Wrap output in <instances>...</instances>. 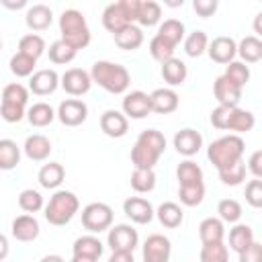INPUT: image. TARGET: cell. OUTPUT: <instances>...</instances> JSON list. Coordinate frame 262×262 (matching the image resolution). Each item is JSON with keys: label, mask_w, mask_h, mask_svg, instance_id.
Wrapping results in <instances>:
<instances>
[{"label": "cell", "mask_w": 262, "mask_h": 262, "mask_svg": "<svg viewBox=\"0 0 262 262\" xmlns=\"http://www.w3.org/2000/svg\"><path fill=\"white\" fill-rule=\"evenodd\" d=\"M20 162V147L12 139H0V170H12Z\"/></svg>", "instance_id": "34"}, {"label": "cell", "mask_w": 262, "mask_h": 262, "mask_svg": "<svg viewBox=\"0 0 262 262\" xmlns=\"http://www.w3.org/2000/svg\"><path fill=\"white\" fill-rule=\"evenodd\" d=\"M180 203L186 207H196L205 199V182H192V184H180L178 186Z\"/></svg>", "instance_id": "37"}, {"label": "cell", "mask_w": 262, "mask_h": 262, "mask_svg": "<svg viewBox=\"0 0 262 262\" xmlns=\"http://www.w3.org/2000/svg\"><path fill=\"white\" fill-rule=\"evenodd\" d=\"M217 213L223 223H237L242 217V205L235 199H221L217 205Z\"/></svg>", "instance_id": "47"}, {"label": "cell", "mask_w": 262, "mask_h": 262, "mask_svg": "<svg viewBox=\"0 0 262 262\" xmlns=\"http://www.w3.org/2000/svg\"><path fill=\"white\" fill-rule=\"evenodd\" d=\"M123 213L137 225H145L154 219L156 211L151 207V203L143 196H129L125 203H123Z\"/></svg>", "instance_id": "13"}, {"label": "cell", "mask_w": 262, "mask_h": 262, "mask_svg": "<svg viewBox=\"0 0 262 262\" xmlns=\"http://www.w3.org/2000/svg\"><path fill=\"white\" fill-rule=\"evenodd\" d=\"M10 233L18 242H33L39 237V221L35 219V215H29V213L18 215L12 219Z\"/></svg>", "instance_id": "18"}, {"label": "cell", "mask_w": 262, "mask_h": 262, "mask_svg": "<svg viewBox=\"0 0 262 262\" xmlns=\"http://www.w3.org/2000/svg\"><path fill=\"white\" fill-rule=\"evenodd\" d=\"M0 4L4 6V8H8V10H18V8H25L27 6V0H0Z\"/></svg>", "instance_id": "57"}, {"label": "cell", "mask_w": 262, "mask_h": 262, "mask_svg": "<svg viewBox=\"0 0 262 262\" xmlns=\"http://www.w3.org/2000/svg\"><path fill=\"white\" fill-rule=\"evenodd\" d=\"M25 23L31 31H45L53 23V12L47 4H33V6L27 8Z\"/></svg>", "instance_id": "21"}, {"label": "cell", "mask_w": 262, "mask_h": 262, "mask_svg": "<svg viewBox=\"0 0 262 262\" xmlns=\"http://www.w3.org/2000/svg\"><path fill=\"white\" fill-rule=\"evenodd\" d=\"M59 86V76L55 70H37L29 78V90L37 96H47L53 94Z\"/></svg>", "instance_id": "15"}, {"label": "cell", "mask_w": 262, "mask_h": 262, "mask_svg": "<svg viewBox=\"0 0 262 262\" xmlns=\"http://www.w3.org/2000/svg\"><path fill=\"white\" fill-rule=\"evenodd\" d=\"M39 262H66L59 254H47V256H43Z\"/></svg>", "instance_id": "59"}, {"label": "cell", "mask_w": 262, "mask_h": 262, "mask_svg": "<svg viewBox=\"0 0 262 262\" xmlns=\"http://www.w3.org/2000/svg\"><path fill=\"white\" fill-rule=\"evenodd\" d=\"M156 35L164 37L166 41H170V43L176 47V45L184 39V25H182L178 18H166V20L160 25V29H158Z\"/></svg>", "instance_id": "40"}, {"label": "cell", "mask_w": 262, "mask_h": 262, "mask_svg": "<svg viewBox=\"0 0 262 262\" xmlns=\"http://www.w3.org/2000/svg\"><path fill=\"white\" fill-rule=\"evenodd\" d=\"M82 225L90 233L106 231L113 225V209L106 203H90L82 209Z\"/></svg>", "instance_id": "7"}, {"label": "cell", "mask_w": 262, "mask_h": 262, "mask_svg": "<svg viewBox=\"0 0 262 262\" xmlns=\"http://www.w3.org/2000/svg\"><path fill=\"white\" fill-rule=\"evenodd\" d=\"M55 117L66 125V127H78L86 121L88 117V106L84 100H78V98H66L59 102L57 106V113Z\"/></svg>", "instance_id": "9"}, {"label": "cell", "mask_w": 262, "mask_h": 262, "mask_svg": "<svg viewBox=\"0 0 262 262\" xmlns=\"http://www.w3.org/2000/svg\"><path fill=\"white\" fill-rule=\"evenodd\" d=\"M223 78H227L231 84L244 88L248 84V80H250V68L244 61H229L227 68H225Z\"/></svg>", "instance_id": "45"}, {"label": "cell", "mask_w": 262, "mask_h": 262, "mask_svg": "<svg viewBox=\"0 0 262 262\" xmlns=\"http://www.w3.org/2000/svg\"><path fill=\"white\" fill-rule=\"evenodd\" d=\"M0 49H2V41H0Z\"/></svg>", "instance_id": "62"}, {"label": "cell", "mask_w": 262, "mask_h": 262, "mask_svg": "<svg viewBox=\"0 0 262 262\" xmlns=\"http://www.w3.org/2000/svg\"><path fill=\"white\" fill-rule=\"evenodd\" d=\"M207 53H209V57H211L215 63H225V66H227V63L233 61V57L237 55V43H235L231 37L221 35V37H215L213 41H209Z\"/></svg>", "instance_id": "14"}, {"label": "cell", "mask_w": 262, "mask_h": 262, "mask_svg": "<svg viewBox=\"0 0 262 262\" xmlns=\"http://www.w3.org/2000/svg\"><path fill=\"white\" fill-rule=\"evenodd\" d=\"M121 106H123V115L127 119H145L151 113L149 94H145L143 90H133V92L125 94Z\"/></svg>", "instance_id": "12"}, {"label": "cell", "mask_w": 262, "mask_h": 262, "mask_svg": "<svg viewBox=\"0 0 262 262\" xmlns=\"http://www.w3.org/2000/svg\"><path fill=\"white\" fill-rule=\"evenodd\" d=\"M8 252H10V246H8V239H6V235L4 233H0V262L8 256Z\"/></svg>", "instance_id": "58"}, {"label": "cell", "mask_w": 262, "mask_h": 262, "mask_svg": "<svg viewBox=\"0 0 262 262\" xmlns=\"http://www.w3.org/2000/svg\"><path fill=\"white\" fill-rule=\"evenodd\" d=\"M70 262H98L96 258H88V256H72Z\"/></svg>", "instance_id": "60"}, {"label": "cell", "mask_w": 262, "mask_h": 262, "mask_svg": "<svg viewBox=\"0 0 262 262\" xmlns=\"http://www.w3.org/2000/svg\"><path fill=\"white\" fill-rule=\"evenodd\" d=\"M88 74H90L92 84H98L102 90H106L111 94H123L131 82L129 70L125 66L115 63V61H106V59L94 61L92 70Z\"/></svg>", "instance_id": "2"}, {"label": "cell", "mask_w": 262, "mask_h": 262, "mask_svg": "<svg viewBox=\"0 0 262 262\" xmlns=\"http://www.w3.org/2000/svg\"><path fill=\"white\" fill-rule=\"evenodd\" d=\"M156 215H158L160 223H162L164 227H168V229H174V227H178V225L184 221V213H182L180 205H176V203H172V201L162 203V205L158 207Z\"/></svg>", "instance_id": "30"}, {"label": "cell", "mask_w": 262, "mask_h": 262, "mask_svg": "<svg viewBox=\"0 0 262 262\" xmlns=\"http://www.w3.org/2000/svg\"><path fill=\"white\" fill-rule=\"evenodd\" d=\"M106 244L113 252H131L133 254V250L139 244V233L135 227H131L127 223H119L115 227H108Z\"/></svg>", "instance_id": "8"}, {"label": "cell", "mask_w": 262, "mask_h": 262, "mask_svg": "<svg viewBox=\"0 0 262 262\" xmlns=\"http://www.w3.org/2000/svg\"><path fill=\"white\" fill-rule=\"evenodd\" d=\"M186 76H188V70H186V63L182 59L172 57V59H168V61L162 63V78H164L166 84L180 86V84H184Z\"/></svg>", "instance_id": "27"}, {"label": "cell", "mask_w": 262, "mask_h": 262, "mask_svg": "<svg viewBox=\"0 0 262 262\" xmlns=\"http://www.w3.org/2000/svg\"><path fill=\"white\" fill-rule=\"evenodd\" d=\"M176 178L178 184H192V182H203V170L196 162L192 160H184L178 164L176 168Z\"/></svg>", "instance_id": "39"}, {"label": "cell", "mask_w": 262, "mask_h": 262, "mask_svg": "<svg viewBox=\"0 0 262 262\" xmlns=\"http://www.w3.org/2000/svg\"><path fill=\"white\" fill-rule=\"evenodd\" d=\"M10 66V72L16 76V78H31L35 74V66H37V59L29 57V55H23V53H14L8 61Z\"/></svg>", "instance_id": "38"}, {"label": "cell", "mask_w": 262, "mask_h": 262, "mask_svg": "<svg viewBox=\"0 0 262 262\" xmlns=\"http://www.w3.org/2000/svg\"><path fill=\"white\" fill-rule=\"evenodd\" d=\"M246 201L254 209H260L262 207V180L260 178H252L246 184Z\"/></svg>", "instance_id": "50"}, {"label": "cell", "mask_w": 262, "mask_h": 262, "mask_svg": "<svg viewBox=\"0 0 262 262\" xmlns=\"http://www.w3.org/2000/svg\"><path fill=\"white\" fill-rule=\"evenodd\" d=\"M254 239H256L254 237V229L250 225H246V223H237V225H233L229 229V248L233 252H237V254L244 252Z\"/></svg>", "instance_id": "31"}, {"label": "cell", "mask_w": 262, "mask_h": 262, "mask_svg": "<svg viewBox=\"0 0 262 262\" xmlns=\"http://www.w3.org/2000/svg\"><path fill=\"white\" fill-rule=\"evenodd\" d=\"M143 262H170L172 244L162 233H151L143 242Z\"/></svg>", "instance_id": "11"}, {"label": "cell", "mask_w": 262, "mask_h": 262, "mask_svg": "<svg viewBox=\"0 0 262 262\" xmlns=\"http://www.w3.org/2000/svg\"><path fill=\"white\" fill-rule=\"evenodd\" d=\"M174 147L180 156H194L199 154V149L203 147V135L196 131V129H190V127H184L180 131H176L174 135Z\"/></svg>", "instance_id": "17"}, {"label": "cell", "mask_w": 262, "mask_h": 262, "mask_svg": "<svg viewBox=\"0 0 262 262\" xmlns=\"http://www.w3.org/2000/svg\"><path fill=\"white\" fill-rule=\"evenodd\" d=\"M149 102H151V113L170 115V113H174L178 108L180 98L172 88H156L149 94Z\"/></svg>", "instance_id": "19"}, {"label": "cell", "mask_w": 262, "mask_h": 262, "mask_svg": "<svg viewBox=\"0 0 262 262\" xmlns=\"http://www.w3.org/2000/svg\"><path fill=\"white\" fill-rule=\"evenodd\" d=\"M66 178V170L59 162H49V164H43L39 174H37V180L43 188L47 190H57V186L63 182Z\"/></svg>", "instance_id": "24"}, {"label": "cell", "mask_w": 262, "mask_h": 262, "mask_svg": "<svg viewBox=\"0 0 262 262\" xmlns=\"http://www.w3.org/2000/svg\"><path fill=\"white\" fill-rule=\"evenodd\" d=\"M23 151L27 154L29 160H33V162H43V160H47L49 154H51V141H49L45 135H41V133H33V135H29V137L25 139Z\"/></svg>", "instance_id": "22"}, {"label": "cell", "mask_w": 262, "mask_h": 262, "mask_svg": "<svg viewBox=\"0 0 262 262\" xmlns=\"http://www.w3.org/2000/svg\"><path fill=\"white\" fill-rule=\"evenodd\" d=\"M201 262H229L227 246L221 244H205L201 248Z\"/></svg>", "instance_id": "49"}, {"label": "cell", "mask_w": 262, "mask_h": 262, "mask_svg": "<svg viewBox=\"0 0 262 262\" xmlns=\"http://www.w3.org/2000/svg\"><path fill=\"white\" fill-rule=\"evenodd\" d=\"M27 119L33 127H47L53 123L55 119V111L47 104V102H35L33 106H29L27 111Z\"/></svg>", "instance_id": "32"}, {"label": "cell", "mask_w": 262, "mask_h": 262, "mask_svg": "<svg viewBox=\"0 0 262 262\" xmlns=\"http://www.w3.org/2000/svg\"><path fill=\"white\" fill-rule=\"evenodd\" d=\"M18 207L25 211V213H37L41 211L45 205H43V196L39 190H33V188H25L20 194H18Z\"/></svg>", "instance_id": "48"}, {"label": "cell", "mask_w": 262, "mask_h": 262, "mask_svg": "<svg viewBox=\"0 0 262 262\" xmlns=\"http://www.w3.org/2000/svg\"><path fill=\"white\" fill-rule=\"evenodd\" d=\"M213 94L221 106H237V102L242 98V88L231 84L227 78L219 76L213 84Z\"/></svg>", "instance_id": "20"}, {"label": "cell", "mask_w": 262, "mask_h": 262, "mask_svg": "<svg viewBox=\"0 0 262 262\" xmlns=\"http://www.w3.org/2000/svg\"><path fill=\"white\" fill-rule=\"evenodd\" d=\"M254 125H256V117H254L252 111L233 106L231 113H229L225 131H233V135H239V133H248V131H252Z\"/></svg>", "instance_id": "23"}, {"label": "cell", "mask_w": 262, "mask_h": 262, "mask_svg": "<svg viewBox=\"0 0 262 262\" xmlns=\"http://www.w3.org/2000/svg\"><path fill=\"white\" fill-rule=\"evenodd\" d=\"M18 53L29 55L33 59H39L45 53V39L41 35H37V33H29V35L20 37V41H18Z\"/></svg>", "instance_id": "35"}, {"label": "cell", "mask_w": 262, "mask_h": 262, "mask_svg": "<svg viewBox=\"0 0 262 262\" xmlns=\"http://www.w3.org/2000/svg\"><path fill=\"white\" fill-rule=\"evenodd\" d=\"M131 188L135 192H151L156 188V172L147 168H135L131 172Z\"/></svg>", "instance_id": "36"}, {"label": "cell", "mask_w": 262, "mask_h": 262, "mask_svg": "<svg viewBox=\"0 0 262 262\" xmlns=\"http://www.w3.org/2000/svg\"><path fill=\"white\" fill-rule=\"evenodd\" d=\"M246 170H250L254 178H262V151H260V149H256V151L250 156Z\"/></svg>", "instance_id": "55"}, {"label": "cell", "mask_w": 262, "mask_h": 262, "mask_svg": "<svg viewBox=\"0 0 262 262\" xmlns=\"http://www.w3.org/2000/svg\"><path fill=\"white\" fill-rule=\"evenodd\" d=\"M137 10H139V0L113 2L102 12V25H104L106 31H111L115 35L121 29H125L127 25H133L137 20Z\"/></svg>", "instance_id": "6"}, {"label": "cell", "mask_w": 262, "mask_h": 262, "mask_svg": "<svg viewBox=\"0 0 262 262\" xmlns=\"http://www.w3.org/2000/svg\"><path fill=\"white\" fill-rule=\"evenodd\" d=\"M231 108H233V106H221V104H217V108L211 111V125H213L215 129L225 131V125H227V119H229Z\"/></svg>", "instance_id": "52"}, {"label": "cell", "mask_w": 262, "mask_h": 262, "mask_svg": "<svg viewBox=\"0 0 262 262\" xmlns=\"http://www.w3.org/2000/svg\"><path fill=\"white\" fill-rule=\"evenodd\" d=\"M199 237L205 244H221L225 237V225L219 217H207L199 225Z\"/></svg>", "instance_id": "25"}, {"label": "cell", "mask_w": 262, "mask_h": 262, "mask_svg": "<svg viewBox=\"0 0 262 262\" xmlns=\"http://www.w3.org/2000/svg\"><path fill=\"white\" fill-rule=\"evenodd\" d=\"M59 86L70 94V96H82L90 90L92 86V80H90V74L82 68H70L61 74L59 78Z\"/></svg>", "instance_id": "10"}, {"label": "cell", "mask_w": 262, "mask_h": 262, "mask_svg": "<svg viewBox=\"0 0 262 262\" xmlns=\"http://www.w3.org/2000/svg\"><path fill=\"white\" fill-rule=\"evenodd\" d=\"M217 172H219V178H221V182L225 186H237V184H242L246 180V164L242 160L231 164V166H227V168H221Z\"/></svg>", "instance_id": "44"}, {"label": "cell", "mask_w": 262, "mask_h": 262, "mask_svg": "<svg viewBox=\"0 0 262 262\" xmlns=\"http://www.w3.org/2000/svg\"><path fill=\"white\" fill-rule=\"evenodd\" d=\"M78 209H80V201L72 190H55L49 203L45 205V219L47 223L61 227L74 219Z\"/></svg>", "instance_id": "5"}, {"label": "cell", "mask_w": 262, "mask_h": 262, "mask_svg": "<svg viewBox=\"0 0 262 262\" xmlns=\"http://www.w3.org/2000/svg\"><path fill=\"white\" fill-rule=\"evenodd\" d=\"M244 149H246L244 139L239 135L229 133V135H223V137L215 139L207 147V158L217 170H221V168H227V166L239 162L242 156H244Z\"/></svg>", "instance_id": "3"}, {"label": "cell", "mask_w": 262, "mask_h": 262, "mask_svg": "<svg viewBox=\"0 0 262 262\" xmlns=\"http://www.w3.org/2000/svg\"><path fill=\"white\" fill-rule=\"evenodd\" d=\"M108 262H135L131 252H113Z\"/></svg>", "instance_id": "56"}, {"label": "cell", "mask_w": 262, "mask_h": 262, "mask_svg": "<svg viewBox=\"0 0 262 262\" xmlns=\"http://www.w3.org/2000/svg\"><path fill=\"white\" fill-rule=\"evenodd\" d=\"M102 252H104L102 242L96 235H92V233L80 235L72 244V256H88V258H96L98 260L102 256Z\"/></svg>", "instance_id": "26"}, {"label": "cell", "mask_w": 262, "mask_h": 262, "mask_svg": "<svg viewBox=\"0 0 262 262\" xmlns=\"http://www.w3.org/2000/svg\"><path fill=\"white\" fill-rule=\"evenodd\" d=\"M59 33H61V41L70 43L76 51L88 47L90 43V29L88 23L84 18V14L76 8H68L61 12L59 16Z\"/></svg>", "instance_id": "4"}, {"label": "cell", "mask_w": 262, "mask_h": 262, "mask_svg": "<svg viewBox=\"0 0 262 262\" xmlns=\"http://www.w3.org/2000/svg\"><path fill=\"white\" fill-rule=\"evenodd\" d=\"M2 102L27 106V102H29V90H27L23 84H18V82L6 84L4 90H2Z\"/></svg>", "instance_id": "46"}, {"label": "cell", "mask_w": 262, "mask_h": 262, "mask_svg": "<svg viewBox=\"0 0 262 262\" xmlns=\"http://www.w3.org/2000/svg\"><path fill=\"white\" fill-rule=\"evenodd\" d=\"M0 117L6 123H18V121H23L27 117V111H25V106H18V104L0 102Z\"/></svg>", "instance_id": "51"}, {"label": "cell", "mask_w": 262, "mask_h": 262, "mask_svg": "<svg viewBox=\"0 0 262 262\" xmlns=\"http://www.w3.org/2000/svg\"><path fill=\"white\" fill-rule=\"evenodd\" d=\"M239 262H262V244L260 242H252L244 252L237 254Z\"/></svg>", "instance_id": "53"}, {"label": "cell", "mask_w": 262, "mask_h": 262, "mask_svg": "<svg viewBox=\"0 0 262 262\" xmlns=\"http://www.w3.org/2000/svg\"><path fill=\"white\" fill-rule=\"evenodd\" d=\"M207 45H209V37L205 31H192L186 35L184 39V51L188 57H199L207 51Z\"/></svg>", "instance_id": "41"}, {"label": "cell", "mask_w": 262, "mask_h": 262, "mask_svg": "<svg viewBox=\"0 0 262 262\" xmlns=\"http://www.w3.org/2000/svg\"><path fill=\"white\" fill-rule=\"evenodd\" d=\"M260 20H262V12L256 14V20H254V31H256V37L260 35Z\"/></svg>", "instance_id": "61"}, {"label": "cell", "mask_w": 262, "mask_h": 262, "mask_svg": "<svg viewBox=\"0 0 262 262\" xmlns=\"http://www.w3.org/2000/svg\"><path fill=\"white\" fill-rule=\"evenodd\" d=\"M113 37H115L117 47H121L125 51L139 49L141 43H143V33H141V29L137 25H127L125 29H121L119 33H115Z\"/></svg>", "instance_id": "28"}, {"label": "cell", "mask_w": 262, "mask_h": 262, "mask_svg": "<svg viewBox=\"0 0 262 262\" xmlns=\"http://www.w3.org/2000/svg\"><path fill=\"white\" fill-rule=\"evenodd\" d=\"M100 129H102L104 135L119 139V137L127 135V131H129V119L121 111L108 108V111H104L100 115Z\"/></svg>", "instance_id": "16"}, {"label": "cell", "mask_w": 262, "mask_h": 262, "mask_svg": "<svg viewBox=\"0 0 262 262\" xmlns=\"http://www.w3.org/2000/svg\"><path fill=\"white\" fill-rule=\"evenodd\" d=\"M217 0H194L192 2V8H194V12L199 14V16H203V18H209V16H213L215 14V10H217Z\"/></svg>", "instance_id": "54"}, {"label": "cell", "mask_w": 262, "mask_h": 262, "mask_svg": "<svg viewBox=\"0 0 262 262\" xmlns=\"http://www.w3.org/2000/svg\"><path fill=\"white\" fill-rule=\"evenodd\" d=\"M47 53H49V59H51L53 63H59V66H61V63H70V61L76 57L78 51H76L70 43L57 39V41H53V43L49 45Z\"/></svg>", "instance_id": "42"}, {"label": "cell", "mask_w": 262, "mask_h": 262, "mask_svg": "<svg viewBox=\"0 0 262 262\" xmlns=\"http://www.w3.org/2000/svg\"><path fill=\"white\" fill-rule=\"evenodd\" d=\"M174 49H176V47H174L170 41H166L164 37H160V35H154L151 41H149V53H151V57H154L156 61H160V63L172 59V57H174Z\"/></svg>", "instance_id": "43"}, {"label": "cell", "mask_w": 262, "mask_h": 262, "mask_svg": "<svg viewBox=\"0 0 262 262\" xmlns=\"http://www.w3.org/2000/svg\"><path fill=\"white\" fill-rule=\"evenodd\" d=\"M237 55L244 63H256L262 59V41L256 35H248L237 43Z\"/></svg>", "instance_id": "29"}, {"label": "cell", "mask_w": 262, "mask_h": 262, "mask_svg": "<svg viewBox=\"0 0 262 262\" xmlns=\"http://www.w3.org/2000/svg\"><path fill=\"white\" fill-rule=\"evenodd\" d=\"M162 18V6L154 0H139V10H137V23L141 27H154Z\"/></svg>", "instance_id": "33"}, {"label": "cell", "mask_w": 262, "mask_h": 262, "mask_svg": "<svg viewBox=\"0 0 262 262\" xmlns=\"http://www.w3.org/2000/svg\"><path fill=\"white\" fill-rule=\"evenodd\" d=\"M166 151V137L158 129H145L139 133L131 147V162L135 168L154 170L160 156Z\"/></svg>", "instance_id": "1"}]
</instances>
